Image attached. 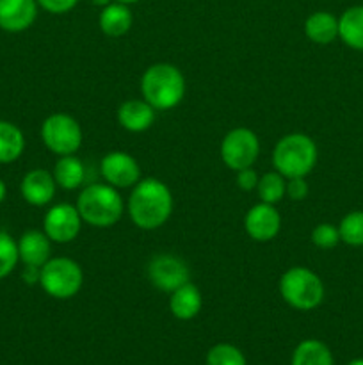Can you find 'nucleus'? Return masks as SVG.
I'll return each mask as SVG.
<instances>
[{
	"instance_id": "obj_1",
	"label": "nucleus",
	"mask_w": 363,
	"mask_h": 365,
	"mask_svg": "<svg viewBox=\"0 0 363 365\" xmlns=\"http://www.w3.org/2000/svg\"><path fill=\"white\" fill-rule=\"evenodd\" d=\"M173 212V196L169 187L159 178H144L134 185L128 198L132 223L141 230H157Z\"/></svg>"
},
{
	"instance_id": "obj_2",
	"label": "nucleus",
	"mask_w": 363,
	"mask_h": 365,
	"mask_svg": "<svg viewBox=\"0 0 363 365\" xmlns=\"http://www.w3.org/2000/svg\"><path fill=\"white\" fill-rule=\"evenodd\" d=\"M141 91L146 102L155 110L173 109L185 95V78L173 64H152L142 73Z\"/></svg>"
},
{
	"instance_id": "obj_3",
	"label": "nucleus",
	"mask_w": 363,
	"mask_h": 365,
	"mask_svg": "<svg viewBox=\"0 0 363 365\" xmlns=\"http://www.w3.org/2000/svg\"><path fill=\"white\" fill-rule=\"evenodd\" d=\"M82 221L96 228H109L123 216V198L109 184H91L82 189L77 200Z\"/></svg>"
},
{
	"instance_id": "obj_4",
	"label": "nucleus",
	"mask_w": 363,
	"mask_h": 365,
	"mask_svg": "<svg viewBox=\"0 0 363 365\" xmlns=\"http://www.w3.org/2000/svg\"><path fill=\"white\" fill-rule=\"evenodd\" d=\"M317 163V145L306 134H288L276 143L273 152V164L285 178L306 177L312 173Z\"/></svg>"
},
{
	"instance_id": "obj_5",
	"label": "nucleus",
	"mask_w": 363,
	"mask_h": 365,
	"mask_svg": "<svg viewBox=\"0 0 363 365\" xmlns=\"http://www.w3.org/2000/svg\"><path fill=\"white\" fill-rule=\"evenodd\" d=\"M280 294L288 307L308 312L324 302V284L308 267L295 266L281 274Z\"/></svg>"
},
{
	"instance_id": "obj_6",
	"label": "nucleus",
	"mask_w": 363,
	"mask_h": 365,
	"mask_svg": "<svg viewBox=\"0 0 363 365\" xmlns=\"http://www.w3.org/2000/svg\"><path fill=\"white\" fill-rule=\"evenodd\" d=\"M84 284L82 267L68 257H53L39 273V285L43 291L56 299H70L78 294Z\"/></svg>"
},
{
	"instance_id": "obj_7",
	"label": "nucleus",
	"mask_w": 363,
	"mask_h": 365,
	"mask_svg": "<svg viewBox=\"0 0 363 365\" xmlns=\"http://www.w3.org/2000/svg\"><path fill=\"white\" fill-rule=\"evenodd\" d=\"M41 139L56 155H73L82 146V128L70 114H50L41 125Z\"/></svg>"
},
{
	"instance_id": "obj_8",
	"label": "nucleus",
	"mask_w": 363,
	"mask_h": 365,
	"mask_svg": "<svg viewBox=\"0 0 363 365\" xmlns=\"http://www.w3.org/2000/svg\"><path fill=\"white\" fill-rule=\"evenodd\" d=\"M260 153V141L249 128L238 127L228 132L221 143V159L230 170L241 171L251 168Z\"/></svg>"
},
{
	"instance_id": "obj_9",
	"label": "nucleus",
	"mask_w": 363,
	"mask_h": 365,
	"mask_svg": "<svg viewBox=\"0 0 363 365\" xmlns=\"http://www.w3.org/2000/svg\"><path fill=\"white\" fill-rule=\"evenodd\" d=\"M82 228V217L77 207L70 203H57L50 207L43 220V232L57 245H66L77 239Z\"/></svg>"
},
{
	"instance_id": "obj_10",
	"label": "nucleus",
	"mask_w": 363,
	"mask_h": 365,
	"mask_svg": "<svg viewBox=\"0 0 363 365\" xmlns=\"http://www.w3.org/2000/svg\"><path fill=\"white\" fill-rule=\"evenodd\" d=\"M148 278L159 291L173 292L187 284L191 273L187 264L169 253H159L148 264Z\"/></svg>"
},
{
	"instance_id": "obj_11",
	"label": "nucleus",
	"mask_w": 363,
	"mask_h": 365,
	"mask_svg": "<svg viewBox=\"0 0 363 365\" xmlns=\"http://www.w3.org/2000/svg\"><path fill=\"white\" fill-rule=\"evenodd\" d=\"M103 180L116 189L134 187L141 178L139 163L125 152H109L100 163Z\"/></svg>"
},
{
	"instance_id": "obj_12",
	"label": "nucleus",
	"mask_w": 363,
	"mask_h": 365,
	"mask_svg": "<svg viewBox=\"0 0 363 365\" xmlns=\"http://www.w3.org/2000/svg\"><path fill=\"white\" fill-rule=\"evenodd\" d=\"M244 228L249 237L256 242L273 241L281 230V216L270 203H256L244 217Z\"/></svg>"
},
{
	"instance_id": "obj_13",
	"label": "nucleus",
	"mask_w": 363,
	"mask_h": 365,
	"mask_svg": "<svg viewBox=\"0 0 363 365\" xmlns=\"http://www.w3.org/2000/svg\"><path fill=\"white\" fill-rule=\"evenodd\" d=\"M38 0H0V29L23 32L38 18Z\"/></svg>"
},
{
	"instance_id": "obj_14",
	"label": "nucleus",
	"mask_w": 363,
	"mask_h": 365,
	"mask_svg": "<svg viewBox=\"0 0 363 365\" xmlns=\"http://www.w3.org/2000/svg\"><path fill=\"white\" fill-rule=\"evenodd\" d=\"M57 182L53 178V173L46 170H31L20 184V192L28 205L43 207L50 203L56 195Z\"/></svg>"
},
{
	"instance_id": "obj_15",
	"label": "nucleus",
	"mask_w": 363,
	"mask_h": 365,
	"mask_svg": "<svg viewBox=\"0 0 363 365\" xmlns=\"http://www.w3.org/2000/svg\"><path fill=\"white\" fill-rule=\"evenodd\" d=\"M52 241L45 232L28 230L18 241V255L25 266L43 267L50 260Z\"/></svg>"
},
{
	"instance_id": "obj_16",
	"label": "nucleus",
	"mask_w": 363,
	"mask_h": 365,
	"mask_svg": "<svg viewBox=\"0 0 363 365\" xmlns=\"http://www.w3.org/2000/svg\"><path fill=\"white\" fill-rule=\"evenodd\" d=\"M117 121L128 132H144L155 121V109L146 100H127L117 109Z\"/></svg>"
},
{
	"instance_id": "obj_17",
	"label": "nucleus",
	"mask_w": 363,
	"mask_h": 365,
	"mask_svg": "<svg viewBox=\"0 0 363 365\" xmlns=\"http://www.w3.org/2000/svg\"><path fill=\"white\" fill-rule=\"evenodd\" d=\"M203 305V298L199 289L194 284L187 282L182 287L174 289L169 298V310L177 319L191 321L199 314Z\"/></svg>"
},
{
	"instance_id": "obj_18",
	"label": "nucleus",
	"mask_w": 363,
	"mask_h": 365,
	"mask_svg": "<svg viewBox=\"0 0 363 365\" xmlns=\"http://www.w3.org/2000/svg\"><path fill=\"white\" fill-rule=\"evenodd\" d=\"M98 24L105 36H109V38H121V36H125L130 31L132 24H134V16H132V11L128 9L127 4L114 0L109 6L102 7Z\"/></svg>"
},
{
	"instance_id": "obj_19",
	"label": "nucleus",
	"mask_w": 363,
	"mask_h": 365,
	"mask_svg": "<svg viewBox=\"0 0 363 365\" xmlns=\"http://www.w3.org/2000/svg\"><path fill=\"white\" fill-rule=\"evenodd\" d=\"M305 34L317 45H330L338 38V18L327 11H315L305 20Z\"/></svg>"
},
{
	"instance_id": "obj_20",
	"label": "nucleus",
	"mask_w": 363,
	"mask_h": 365,
	"mask_svg": "<svg viewBox=\"0 0 363 365\" xmlns=\"http://www.w3.org/2000/svg\"><path fill=\"white\" fill-rule=\"evenodd\" d=\"M338 38L352 50H363V6H352L338 18Z\"/></svg>"
},
{
	"instance_id": "obj_21",
	"label": "nucleus",
	"mask_w": 363,
	"mask_h": 365,
	"mask_svg": "<svg viewBox=\"0 0 363 365\" xmlns=\"http://www.w3.org/2000/svg\"><path fill=\"white\" fill-rule=\"evenodd\" d=\"M25 150L23 132L14 123L0 120V164H9L20 159Z\"/></svg>"
},
{
	"instance_id": "obj_22",
	"label": "nucleus",
	"mask_w": 363,
	"mask_h": 365,
	"mask_svg": "<svg viewBox=\"0 0 363 365\" xmlns=\"http://www.w3.org/2000/svg\"><path fill=\"white\" fill-rule=\"evenodd\" d=\"M290 365H335L330 348L322 341L306 339L294 349Z\"/></svg>"
},
{
	"instance_id": "obj_23",
	"label": "nucleus",
	"mask_w": 363,
	"mask_h": 365,
	"mask_svg": "<svg viewBox=\"0 0 363 365\" xmlns=\"http://www.w3.org/2000/svg\"><path fill=\"white\" fill-rule=\"evenodd\" d=\"M84 164L75 155L59 157L56 168H53V178H56L57 185H60L66 191H73V189L80 187L82 182H84Z\"/></svg>"
},
{
	"instance_id": "obj_24",
	"label": "nucleus",
	"mask_w": 363,
	"mask_h": 365,
	"mask_svg": "<svg viewBox=\"0 0 363 365\" xmlns=\"http://www.w3.org/2000/svg\"><path fill=\"white\" fill-rule=\"evenodd\" d=\"M256 191H258L260 202L276 205L287 195V180L278 171H270V173H265L263 177L258 178Z\"/></svg>"
},
{
	"instance_id": "obj_25",
	"label": "nucleus",
	"mask_w": 363,
	"mask_h": 365,
	"mask_svg": "<svg viewBox=\"0 0 363 365\" xmlns=\"http://www.w3.org/2000/svg\"><path fill=\"white\" fill-rule=\"evenodd\" d=\"M340 241L349 246L359 248L363 246V210H352L342 217L338 225Z\"/></svg>"
},
{
	"instance_id": "obj_26",
	"label": "nucleus",
	"mask_w": 363,
	"mask_h": 365,
	"mask_svg": "<svg viewBox=\"0 0 363 365\" xmlns=\"http://www.w3.org/2000/svg\"><path fill=\"white\" fill-rule=\"evenodd\" d=\"M206 365H246V356L237 346L221 342L209 349Z\"/></svg>"
},
{
	"instance_id": "obj_27",
	"label": "nucleus",
	"mask_w": 363,
	"mask_h": 365,
	"mask_svg": "<svg viewBox=\"0 0 363 365\" xmlns=\"http://www.w3.org/2000/svg\"><path fill=\"white\" fill-rule=\"evenodd\" d=\"M18 260V242L9 234L0 232V280L13 273Z\"/></svg>"
},
{
	"instance_id": "obj_28",
	"label": "nucleus",
	"mask_w": 363,
	"mask_h": 365,
	"mask_svg": "<svg viewBox=\"0 0 363 365\" xmlns=\"http://www.w3.org/2000/svg\"><path fill=\"white\" fill-rule=\"evenodd\" d=\"M312 242L320 250H331L340 242L338 227L331 223H320L312 230Z\"/></svg>"
},
{
	"instance_id": "obj_29",
	"label": "nucleus",
	"mask_w": 363,
	"mask_h": 365,
	"mask_svg": "<svg viewBox=\"0 0 363 365\" xmlns=\"http://www.w3.org/2000/svg\"><path fill=\"white\" fill-rule=\"evenodd\" d=\"M308 184H306L305 177H295V178H287V195L288 198L294 200V202H301L308 196Z\"/></svg>"
},
{
	"instance_id": "obj_30",
	"label": "nucleus",
	"mask_w": 363,
	"mask_h": 365,
	"mask_svg": "<svg viewBox=\"0 0 363 365\" xmlns=\"http://www.w3.org/2000/svg\"><path fill=\"white\" fill-rule=\"evenodd\" d=\"M39 7L50 14H64L73 9L78 0H38Z\"/></svg>"
},
{
	"instance_id": "obj_31",
	"label": "nucleus",
	"mask_w": 363,
	"mask_h": 365,
	"mask_svg": "<svg viewBox=\"0 0 363 365\" xmlns=\"http://www.w3.org/2000/svg\"><path fill=\"white\" fill-rule=\"evenodd\" d=\"M237 185L242 191H253L258 185V175L251 168H244V170L237 171Z\"/></svg>"
},
{
	"instance_id": "obj_32",
	"label": "nucleus",
	"mask_w": 363,
	"mask_h": 365,
	"mask_svg": "<svg viewBox=\"0 0 363 365\" xmlns=\"http://www.w3.org/2000/svg\"><path fill=\"white\" fill-rule=\"evenodd\" d=\"M39 273H41V267L34 266H25L23 269V280L27 285L39 284Z\"/></svg>"
},
{
	"instance_id": "obj_33",
	"label": "nucleus",
	"mask_w": 363,
	"mask_h": 365,
	"mask_svg": "<svg viewBox=\"0 0 363 365\" xmlns=\"http://www.w3.org/2000/svg\"><path fill=\"white\" fill-rule=\"evenodd\" d=\"M6 195H7V187H6V184H4L2 178H0V203L6 200Z\"/></svg>"
},
{
	"instance_id": "obj_34",
	"label": "nucleus",
	"mask_w": 363,
	"mask_h": 365,
	"mask_svg": "<svg viewBox=\"0 0 363 365\" xmlns=\"http://www.w3.org/2000/svg\"><path fill=\"white\" fill-rule=\"evenodd\" d=\"M110 2H114V0H91L93 6H98V7H105V6H109Z\"/></svg>"
},
{
	"instance_id": "obj_35",
	"label": "nucleus",
	"mask_w": 363,
	"mask_h": 365,
	"mask_svg": "<svg viewBox=\"0 0 363 365\" xmlns=\"http://www.w3.org/2000/svg\"><path fill=\"white\" fill-rule=\"evenodd\" d=\"M347 365H363V359H354V360H351V362H349Z\"/></svg>"
},
{
	"instance_id": "obj_36",
	"label": "nucleus",
	"mask_w": 363,
	"mask_h": 365,
	"mask_svg": "<svg viewBox=\"0 0 363 365\" xmlns=\"http://www.w3.org/2000/svg\"><path fill=\"white\" fill-rule=\"evenodd\" d=\"M116 2H121V4H135V2H139V0H116Z\"/></svg>"
}]
</instances>
